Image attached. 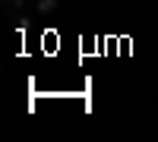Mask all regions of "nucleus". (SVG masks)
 Wrapping results in <instances>:
<instances>
[{
  "mask_svg": "<svg viewBox=\"0 0 158 142\" xmlns=\"http://www.w3.org/2000/svg\"><path fill=\"white\" fill-rule=\"evenodd\" d=\"M3 10L10 13V16H19V10H22V0H3Z\"/></svg>",
  "mask_w": 158,
  "mask_h": 142,
  "instance_id": "1",
  "label": "nucleus"
},
{
  "mask_svg": "<svg viewBox=\"0 0 158 142\" xmlns=\"http://www.w3.org/2000/svg\"><path fill=\"white\" fill-rule=\"evenodd\" d=\"M38 10H41V13H54L57 10V0H38Z\"/></svg>",
  "mask_w": 158,
  "mask_h": 142,
  "instance_id": "2",
  "label": "nucleus"
}]
</instances>
